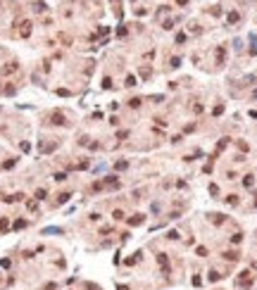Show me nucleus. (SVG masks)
I'll return each instance as SVG.
<instances>
[{
  "label": "nucleus",
  "mask_w": 257,
  "mask_h": 290,
  "mask_svg": "<svg viewBox=\"0 0 257 290\" xmlns=\"http://www.w3.org/2000/svg\"><path fill=\"white\" fill-rule=\"evenodd\" d=\"M186 41V33H176V43H183Z\"/></svg>",
  "instance_id": "a211bd4d"
},
{
  "label": "nucleus",
  "mask_w": 257,
  "mask_h": 290,
  "mask_svg": "<svg viewBox=\"0 0 257 290\" xmlns=\"http://www.w3.org/2000/svg\"><path fill=\"white\" fill-rule=\"evenodd\" d=\"M238 257H241V255H238V252H233V250H231V252H224V259H229V262H236Z\"/></svg>",
  "instance_id": "f03ea898"
},
{
  "label": "nucleus",
  "mask_w": 257,
  "mask_h": 290,
  "mask_svg": "<svg viewBox=\"0 0 257 290\" xmlns=\"http://www.w3.org/2000/svg\"><path fill=\"white\" fill-rule=\"evenodd\" d=\"M114 219H117V221H119V219H124V212H121V209H117V212H114Z\"/></svg>",
  "instance_id": "6ab92c4d"
},
{
  "label": "nucleus",
  "mask_w": 257,
  "mask_h": 290,
  "mask_svg": "<svg viewBox=\"0 0 257 290\" xmlns=\"http://www.w3.org/2000/svg\"><path fill=\"white\" fill-rule=\"evenodd\" d=\"M179 64H181V60H179V57H174V60H172V69H176Z\"/></svg>",
  "instance_id": "aec40b11"
},
{
  "label": "nucleus",
  "mask_w": 257,
  "mask_h": 290,
  "mask_svg": "<svg viewBox=\"0 0 257 290\" xmlns=\"http://www.w3.org/2000/svg\"><path fill=\"white\" fill-rule=\"evenodd\" d=\"M167 238H169V240H176V238H179V233H176V231H169V233H167Z\"/></svg>",
  "instance_id": "dca6fc26"
},
{
  "label": "nucleus",
  "mask_w": 257,
  "mask_h": 290,
  "mask_svg": "<svg viewBox=\"0 0 257 290\" xmlns=\"http://www.w3.org/2000/svg\"><path fill=\"white\" fill-rule=\"evenodd\" d=\"M222 112H224V105H217V107H214V112H212V114H214V117H219V114H222Z\"/></svg>",
  "instance_id": "9d476101"
},
{
  "label": "nucleus",
  "mask_w": 257,
  "mask_h": 290,
  "mask_svg": "<svg viewBox=\"0 0 257 290\" xmlns=\"http://www.w3.org/2000/svg\"><path fill=\"white\" fill-rule=\"evenodd\" d=\"M226 202H229V205H238V195H229Z\"/></svg>",
  "instance_id": "1a4fd4ad"
},
{
  "label": "nucleus",
  "mask_w": 257,
  "mask_h": 290,
  "mask_svg": "<svg viewBox=\"0 0 257 290\" xmlns=\"http://www.w3.org/2000/svg\"><path fill=\"white\" fill-rule=\"evenodd\" d=\"M243 240V235L241 233H233V238H231V243H241Z\"/></svg>",
  "instance_id": "ddd939ff"
},
{
  "label": "nucleus",
  "mask_w": 257,
  "mask_h": 290,
  "mask_svg": "<svg viewBox=\"0 0 257 290\" xmlns=\"http://www.w3.org/2000/svg\"><path fill=\"white\" fill-rule=\"evenodd\" d=\"M195 252H198V255H200V257H207V247H198Z\"/></svg>",
  "instance_id": "4468645a"
},
{
  "label": "nucleus",
  "mask_w": 257,
  "mask_h": 290,
  "mask_svg": "<svg viewBox=\"0 0 257 290\" xmlns=\"http://www.w3.org/2000/svg\"><path fill=\"white\" fill-rule=\"evenodd\" d=\"M193 285L200 288V285H203V278H200V276H193Z\"/></svg>",
  "instance_id": "f8f14e48"
},
{
  "label": "nucleus",
  "mask_w": 257,
  "mask_h": 290,
  "mask_svg": "<svg viewBox=\"0 0 257 290\" xmlns=\"http://www.w3.org/2000/svg\"><path fill=\"white\" fill-rule=\"evenodd\" d=\"M210 219H212V224H224V216L222 214H210Z\"/></svg>",
  "instance_id": "20e7f679"
},
{
  "label": "nucleus",
  "mask_w": 257,
  "mask_h": 290,
  "mask_svg": "<svg viewBox=\"0 0 257 290\" xmlns=\"http://www.w3.org/2000/svg\"><path fill=\"white\" fill-rule=\"evenodd\" d=\"M210 193L217 197V195H219V186H214V183H212V186H210Z\"/></svg>",
  "instance_id": "2eb2a0df"
},
{
  "label": "nucleus",
  "mask_w": 257,
  "mask_h": 290,
  "mask_svg": "<svg viewBox=\"0 0 257 290\" xmlns=\"http://www.w3.org/2000/svg\"><path fill=\"white\" fill-rule=\"evenodd\" d=\"M226 145H229V138H222V140H219V145H217V150H219V152H222V150L226 148Z\"/></svg>",
  "instance_id": "0eeeda50"
},
{
  "label": "nucleus",
  "mask_w": 257,
  "mask_h": 290,
  "mask_svg": "<svg viewBox=\"0 0 257 290\" xmlns=\"http://www.w3.org/2000/svg\"><path fill=\"white\" fill-rule=\"evenodd\" d=\"M255 207H257V200H255Z\"/></svg>",
  "instance_id": "5701e85b"
},
{
  "label": "nucleus",
  "mask_w": 257,
  "mask_h": 290,
  "mask_svg": "<svg viewBox=\"0 0 257 290\" xmlns=\"http://www.w3.org/2000/svg\"><path fill=\"white\" fill-rule=\"evenodd\" d=\"M119 290H128V288H124V285H119Z\"/></svg>",
  "instance_id": "4be33fe9"
},
{
  "label": "nucleus",
  "mask_w": 257,
  "mask_h": 290,
  "mask_svg": "<svg viewBox=\"0 0 257 290\" xmlns=\"http://www.w3.org/2000/svg\"><path fill=\"white\" fill-rule=\"evenodd\" d=\"M243 186H245V188H252V186H255V176H252V174L243 176Z\"/></svg>",
  "instance_id": "f257e3e1"
},
{
  "label": "nucleus",
  "mask_w": 257,
  "mask_h": 290,
  "mask_svg": "<svg viewBox=\"0 0 257 290\" xmlns=\"http://www.w3.org/2000/svg\"><path fill=\"white\" fill-rule=\"evenodd\" d=\"M126 86H128V88H131V86H136V79H133L131 74H128V76H126Z\"/></svg>",
  "instance_id": "9b49d317"
},
{
  "label": "nucleus",
  "mask_w": 257,
  "mask_h": 290,
  "mask_svg": "<svg viewBox=\"0 0 257 290\" xmlns=\"http://www.w3.org/2000/svg\"><path fill=\"white\" fill-rule=\"evenodd\" d=\"M102 86H105V88H112V79H109V76H105V81H102Z\"/></svg>",
  "instance_id": "f3484780"
},
{
  "label": "nucleus",
  "mask_w": 257,
  "mask_h": 290,
  "mask_svg": "<svg viewBox=\"0 0 257 290\" xmlns=\"http://www.w3.org/2000/svg\"><path fill=\"white\" fill-rule=\"evenodd\" d=\"M128 107H133V110L141 107V98H131V100H128Z\"/></svg>",
  "instance_id": "423d86ee"
},
{
  "label": "nucleus",
  "mask_w": 257,
  "mask_h": 290,
  "mask_svg": "<svg viewBox=\"0 0 257 290\" xmlns=\"http://www.w3.org/2000/svg\"><path fill=\"white\" fill-rule=\"evenodd\" d=\"M128 224H131V226H138V224H143V214H136L133 219H128Z\"/></svg>",
  "instance_id": "7ed1b4c3"
},
{
  "label": "nucleus",
  "mask_w": 257,
  "mask_h": 290,
  "mask_svg": "<svg viewBox=\"0 0 257 290\" xmlns=\"http://www.w3.org/2000/svg\"><path fill=\"white\" fill-rule=\"evenodd\" d=\"M176 3H179V5H188V0H176Z\"/></svg>",
  "instance_id": "412c9836"
},
{
  "label": "nucleus",
  "mask_w": 257,
  "mask_h": 290,
  "mask_svg": "<svg viewBox=\"0 0 257 290\" xmlns=\"http://www.w3.org/2000/svg\"><path fill=\"white\" fill-rule=\"evenodd\" d=\"M238 19H241V14H238V12H229V24H236Z\"/></svg>",
  "instance_id": "39448f33"
},
{
  "label": "nucleus",
  "mask_w": 257,
  "mask_h": 290,
  "mask_svg": "<svg viewBox=\"0 0 257 290\" xmlns=\"http://www.w3.org/2000/svg\"><path fill=\"white\" fill-rule=\"evenodd\" d=\"M219 278H222V274H219V271H210V281H212V283L219 281Z\"/></svg>",
  "instance_id": "6e6552de"
}]
</instances>
